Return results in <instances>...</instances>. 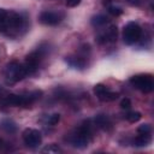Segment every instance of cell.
Masks as SVG:
<instances>
[{
  "mask_svg": "<svg viewBox=\"0 0 154 154\" xmlns=\"http://www.w3.org/2000/svg\"><path fill=\"white\" fill-rule=\"evenodd\" d=\"M24 28H25V19L22 17V14L13 11L0 8V32L1 34L8 35V36H16Z\"/></svg>",
  "mask_w": 154,
  "mask_h": 154,
  "instance_id": "cell-1",
  "label": "cell"
},
{
  "mask_svg": "<svg viewBox=\"0 0 154 154\" xmlns=\"http://www.w3.org/2000/svg\"><path fill=\"white\" fill-rule=\"evenodd\" d=\"M95 128L96 126L94 123H91V120L88 119V120L83 122V124L81 126H78L71 134L67 135L69 143L75 148L84 149L91 142V140L94 137V129Z\"/></svg>",
  "mask_w": 154,
  "mask_h": 154,
  "instance_id": "cell-2",
  "label": "cell"
},
{
  "mask_svg": "<svg viewBox=\"0 0 154 154\" xmlns=\"http://www.w3.org/2000/svg\"><path fill=\"white\" fill-rule=\"evenodd\" d=\"M42 95L41 90H34L25 95L8 94L0 97V109H6L7 107H29L32 102L40 99Z\"/></svg>",
  "mask_w": 154,
  "mask_h": 154,
  "instance_id": "cell-3",
  "label": "cell"
},
{
  "mask_svg": "<svg viewBox=\"0 0 154 154\" xmlns=\"http://www.w3.org/2000/svg\"><path fill=\"white\" fill-rule=\"evenodd\" d=\"M4 77L7 84H14L22 81L24 77H26L23 64H20L17 60H12L7 63L4 70Z\"/></svg>",
  "mask_w": 154,
  "mask_h": 154,
  "instance_id": "cell-4",
  "label": "cell"
},
{
  "mask_svg": "<svg viewBox=\"0 0 154 154\" xmlns=\"http://www.w3.org/2000/svg\"><path fill=\"white\" fill-rule=\"evenodd\" d=\"M45 54H46V51H45L42 47H37L36 51H34V52H31L30 54L26 55L25 61H24V64H23L26 76L34 75V73L37 71L38 65H40L41 60L43 59Z\"/></svg>",
  "mask_w": 154,
  "mask_h": 154,
  "instance_id": "cell-5",
  "label": "cell"
},
{
  "mask_svg": "<svg viewBox=\"0 0 154 154\" xmlns=\"http://www.w3.org/2000/svg\"><path fill=\"white\" fill-rule=\"evenodd\" d=\"M130 84L135 89L144 94L152 93L154 89V79H153V76L149 73H140V75L132 76L130 78Z\"/></svg>",
  "mask_w": 154,
  "mask_h": 154,
  "instance_id": "cell-6",
  "label": "cell"
},
{
  "mask_svg": "<svg viewBox=\"0 0 154 154\" xmlns=\"http://www.w3.org/2000/svg\"><path fill=\"white\" fill-rule=\"evenodd\" d=\"M142 28L136 22H129L123 29V41L125 45H134L141 38Z\"/></svg>",
  "mask_w": 154,
  "mask_h": 154,
  "instance_id": "cell-7",
  "label": "cell"
},
{
  "mask_svg": "<svg viewBox=\"0 0 154 154\" xmlns=\"http://www.w3.org/2000/svg\"><path fill=\"white\" fill-rule=\"evenodd\" d=\"M22 137H23V142L26 147L29 148H37L41 142H42V135L38 130L36 129H31V128H28L23 131L22 134Z\"/></svg>",
  "mask_w": 154,
  "mask_h": 154,
  "instance_id": "cell-8",
  "label": "cell"
},
{
  "mask_svg": "<svg viewBox=\"0 0 154 154\" xmlns=\"http://www.w3.org/2000/svg\"><path fill=\"white\" fill-rule=\"evenodd\" d=\"M117 37H118V28H117V25L111 24L107 29L100 31V32L96 35L95 41H96L99 45L113 43V42L117 41Z\"/></svg>",
  "mask_w": 154,
  "mask_h": 154,
  "instance_id": "cell-9",
  "label": "cell"
},
{
  "mask_svg": "<svg viewBox=\"0 0 154 154\" xmlns=\"http://www.w3.org/2000/svg\"><path fill=\"white\" fill-rule=\"evenodd\" d=\"M94 94L102 102H111L118 97V93L112 91L109 88H107L105 84H101V83H99L94 87Z\"/></svg>",
  "mask_w": 154,
  "mask_h": 154,
  "instance_id": "cell-10",
  "label": "cell"
},
{
  "mask_svg": "<svg viewBox=\"0 0 154 154\" xmlns=\"http://www.w3.org/2000/svg\"><path fill=\"white\" fill-rule=\"evenodd\" d=\"M64 19V13L59 11H43L38 16V20L45 25H57Z\"/></svg>",
  "mask_w": 154,
  "mask_h": 154,
  "instance_id": "cell-11",
  "label": "cell"
},
{
  "mask_svg": "<svg viewBox=\"0 0 154 154\" xmlns=\"http://www.w3.org/2000/svg\"><path fill=\"white\" fill-rule=\"evenodd\" d=\"M94 124L96 128H99L103 131H111L113 129L112 120L109 119V117L107 114H97L94 118Z\"/></svg>",
  "mask_w": 154,
  "mask_h": 154,
  "instance_id": "cell-12",
  "label": "cell"
},
{
  "mask_svg": "<svg viewBox=\"0 0 154 154\" xmlns=\"http://www.w3.org/2000/svg\"><path fill=\"white\" fill-rule=\"evenodd\" d=\"M0 129L4 130L7 134H13V132L17 131V125L11 119H4V120L0 122Z\"/></svg>",
  "mask_w": 154,
  "mask_h": 154,
  "instance_id": "cell-13",
  "label": "cell"
},
{
  "mask_svg": "<svg viewBox=\"0 0 154 154\" xmlns=\"http://www.w3.org/2000/svg\"><path fill=\"white\" fill-rule=\"evenodd\" d=\"M150 141H152L150 135H141V134H138V136H136L135 140H134V146H136V147H146V146H148L150 143Z\"/></svg>",
  "mask_w": 154,
  "mask_h": 154,
  "instance_id": "cell-14",
  "label": "cell"
},
{
  "mask_svg": "<svg viewBox=\"0 0 154 154\" xmlns=\"http://www.w3.org/2000/svg\"><path fill=\"white\" fill-rule=\"evenodd\" d=\"M108 18L103 14H96L91 18V25L94 28H102L103 25H106L108 23Z\"/></svg>",
  "mask_w": 154,
  "mask_h": 154,
  "instance_id": "cell-15",
  "label": "cell"
},
{
  "mask_svg": "<svg viewBox=\"0 0 154 154\" xmlns=\"http://www.w3.org/2000/svg\"><path fill=\"white\" fill-rule=\"evenodd\" d=\"M66 63L70 65V66H72V67H78V69H82V67H84V65H85V63H84V60H83V58H81V57H66Z\"/></svg>",
  "mask_w": 154,
  "mask_h": 154,
  "instance_id": "cell-16",
  "label": "cell"
},
{
  "mask_svg": "<svg viewBox=\"0 0 154 154\" xmlns=\"http://www.w3.org/2000/svg\"><path fill=\"white\" fill-rule=\"evenodd\" d=\"M103 5H105V6H107V10H108V12H109L112 16H114V17H118V16H120V14L123 13V10H122V7H119V6H116V5H112V4H109V1H103Z\"/></svg>",
  "mask_w": 154,
  "mask_h": 154,
  "instance_id": "cell-17",
  "label": "cell"
},
{
  "mask_svg": "<svg viewBox=\"0 0 154 154\" xmlns=\"http://www.w3.org/2000/svg\"><path fill=\"white\" fill-rule=\"evenodd\" d=\"M61 149L55 144V143H52V144H47L45 148L41 149V153L43 154H58L60 153Z\"/></svg>",
  "mask_w": 154,
  "mask_h": 154,
  "instance_id": "cell-18",
  "label": "cell"
},
{
  "mask_svg": "<svg viewBox=\"0 0 154 154\" xmlns=\"http://www.w3.org/2000/svg\"><path fill=\"white\" fill-rule=\"evenodd\" d=\"M141 117H142V114H141L140 112H137V111L128 112V113L124 116V118H125L128 122H130V123H136V122H138V120L141 119Z\"/></svg>",
  "mask_w": 154,
  "mask_h": 154,
  "instance_id": "cell-19",
  "label": "cell"
},
{
  "mask_svg": "<svg viewBox=\"0 0 154 154\" xmlns=\"http://www.w3.org/2000/svg\"><path fill=\"white\" fill-rule=\"evenodd\" d=\"M137 132L141 135H150L152 134V126L149 124H141L137 128Z\"/></svg>",
  "mask_w": 154,
  "mask_h": 154,
  "instance_id": "cell-20",
  "label": "cell"
},
{
  "mask_svg": "<svg viewBox=\"0 0 154 154\" xmlns=\"http://www.w3.org/2000/svg\"><path fill=\"white\" fill-rule=\"evenodd\" d=\"M59 120H60V114H59V113H53V114H51V116L48 117L47 123H48L49 125H55V124L59 123Z\"/></svg>",
  "mask_w": 154,
  "mask_h": 154,
  "instance_id": "cell-21",
  "label": "cell"
},
{
  "mask_svg": "<svg viewBox=\"0 0 154 154\" xmlns=\"http://www.w3.org/2000/svg\"><path fill=\"white\" fill-rule=\"evenodd\" d=\"M120 108L122 109H130L131 108V101L128 97H124L120 101Z\"/></svg>",
  "mask_w": 154,
  "mask_h": 154,
  "instance_id": "cell-22",
  "label": "cell"
},
{
  "mask_svg": "<svg viewBox=\"0 0 154 154\" xmlns=\"http://www.w3.org/2000/svg\"><path fill=\"white\" fill-rule=\"evenodd\" d=\"M81 1L82 0H65L66 6H69V7H76L81 4Z\"/></svg>",
  "mask_w": 154,
  "mask_h": 154,
  "instance_id": "cell-23",
  "label": "cell"
},
{
  "mask_svg": "<svg viewBox=\"0 0 154 154\" xmlns=\"http://www.w3.org/2000/svg\"><path fill=\"white\" fill-rule=\"evenodd\" d=\"M126 1L131 6H141L143 4V0H126Z\"/></svg>",
  "mask_w": 154,
  "mask_h": 154,
  "instance_id": "cell-24",
  "label": "cell"
},
{
  "mask_svg": "<svg viewBox=\"0 0 154 154\" xmlns=\"http://www.w3.org/2000/svg\"><path fill=\"white\" fill-rule=\"evenodd\" d=\"M6 147H7V143L2 138H0V150H5Z\"/></svg>",
  "mask_w": 154,
  "mask_h": 154,
  "instance_id": "cell-25",
  "label": "cell"
}]
</instances>
